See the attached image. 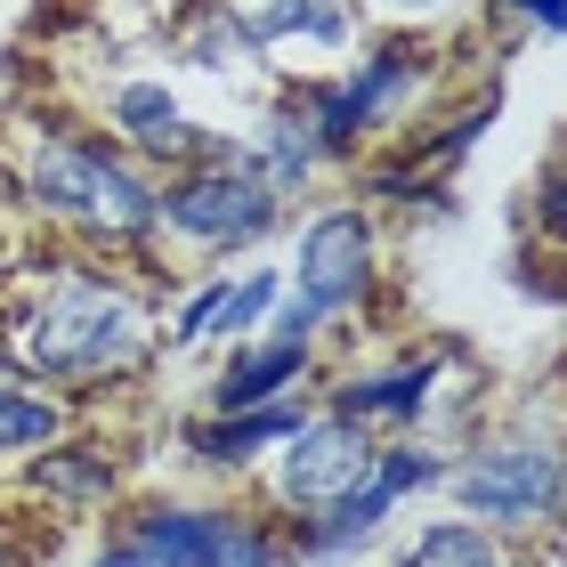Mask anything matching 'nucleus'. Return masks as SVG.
<instances>
[{
    "instance_id": "f257e3e1",
    "label": "nucleus",
    "mask_w": 567,
    "mask_h": 567,
    "mask_svg": "<svg viewBox=\"0 0 567 567\" xmlns=\"http://www.w3.org/2000/svg\"><path fill=\"white\" fill-rule=\"evenodd\" d=\"M154 308L106 268L58 260L9 308V365L33 390H106L154 357Z\"/></svg>"
},
{
    "instance_id": "f03ea898",
    "label": "nucleus",
    "mask_w": 567,
    "mask_h": 567,
    "mask_svg": "<svg viewBox=\"0 0 567 567\" xmlns=\"http://www.w3.org/2000/svg\"><path fill=\"white\" fill-rule=\"evenodd\" d=\"M24 203L97 251H131L154 236V187L138 178L131 154L90 131H41L24 146Z\"/></svg>"
},
{
    "instance_id": "7ed1b4c3",
    "label": "nucleus",
    "mask_w": 567,
    "mask_h": 567,
    "mask_svg": "<svg viewBox=\"0 0 567 567\" xmlns=\"http://www.w3.org/2000/svg\"><path fill=\"white\" fill-rule=\"evenodd\" d=\"M276 219H284V195L251 171V146H236V138H219L203 163L171 171L154 187V236H171L187 251H244Z\"/></svg>"
},
{
    "instance_id": "20e7f679",
    "label": "nucleus",
    "mask_w": 567,
    "mask_h": 567,
    "mask_svg": "<svg viewBox=\"0 0 567 567\" xmlns=\"http://www.w3.org/2000/svg\"><path fill=\"white\" fill-rule=\"evenodd\" d=\"M430 73H437V49L422 33H373L341 73H332V82H308L300 90L308 122H317V146L324 154H357L365 138H381L430 90Z\"/></svg>"
},
{
    "instance_id": "39448f33",
    "label": "nucleus",
    "mask_w": 567,
    "mask_h": 567,
    "mask_svg": "<svg viewBox=\"0 0 567 567\" xmlns=\"http://www.w3.org/2000/svg\"><path fill=\"white\" fill-rule=\"evenodd\" d=\"M454 503H462V519H495V535H519V527H544L559 519V503H567V446L559 437H495V446H478V454H462L454 471Z\"/></svg>"
},
{
    "instance_id": "423d86ee",
    "label": "nucleus",
    "mask_w": 567,
    "mask_h": 567,
    "mask_svg": "<svg viewBox=\"0 0 567 567\" xmlns=\"http://www.w3.org/2000/svg\"><path fill=\"white\" fill-rule=\"evenodd\" d=\"M373 276H381V227H373V212H365V203H324V212L300 227V251H292V268H284V292L308 300L332 324V317H349V308H365Z\"/></svg>"
},
{
    "instance_id": "0eeeda50",
    "label": "nucleus",
    "mask_w": 567,
    "mask_h": 567,
    "mask_svg": "<svg viewBox=\"0 0 567 567\" xmlns=\"http://www.w3.org/2000/svg\"><path fill=\"white\" fill-rule=\"evenodd\" d=\"M373 462H381L373 430H357L341 414H308L268 462V511L276 519H317V511H332L349 486H365Z\"/></svg>"
},
{
    "instance_id": "6e6552de",
    "label": "nucleus",
    "mask_w": 567,
    "mask_h": 567,
    "mask_svg": "<svg viewBox=\"0 0 567 567\" xmlns=\"http://www.w3.org/2000/svg\"><path fill=\"white\" fill-rule=\"evenodd\" d=\"M422 486H446V454L430 446H390L365 471V486H349L332 511H317V519H300V535L284 544V559H341V551H365L381 527H390V511L405 495H422Z\"/></svg>"
},
{
    "instance_id": "1a4fd4ad",
    "label": "nucleus",
    "mask_w": 567,
    "mask_h": 567,
    "mask_svg": "<svg viewBox=\"0 0 567 567\" xmlns=\"http://www.w3.org/2000/svg\"><path fill=\"white\" fill-rule=\"evenodd\" d=\"M146 551H163L171 567H284V544L268 519L251 511H195V503H154L131 519Z\"/></svg>"
},
{
    "instance_id": "9d476101",
    "label": "nucleus",
    "mask_w": 567,
    "mask_h": 567,
    "mask_svg": "<svg viewBox=\"0 0 567 567\" xmlns=\"http://www.w3.org/2000/svg\"><path fill=\"white\" fill-rule=\"evenodd\" d=\"M106 122H114V138L131 146V154H171L178 171L203 163V154H212V138H219V131H195V122L178 114L171 82H154V73H131V82L106 90Z\"/></svg>"
},
{
    "instance_id": "9b49d317",
    "label": "nucleus",
    "mask_w": 567,
    "mask_h": 567,
    "mask_svg": "<svg viewBox=\"0 0 567 567\" xmlns=\"http://www.w3.org/2000/svg\"><path fill=\"white\" fill-rule=\"evenodd\" d=\"M276 300H284V268H251L244 284H236V276H212V284H203V292L171 317V341H178V349H195V341H236V349H244L251 332L268 324Z\"/></svg>"
},
{
    "instance_id": "f8f14e48",
    "label": "nucleus",
    "mask_w": 567,
    "mask_h": 567,
    "mask_svg": "<svg viewBox=\"0 0 567 567\" xmlns=\"http://www.w3.org/2000/svg\"><path fill=\"white\" fill-rule=\"evenodd\" d=\"M236 17V33L260 49V58H284V49H349L357 41V9L349 0H244V9H227Z\"/></svg>"
},
{
    "instance_id": "ddd939ff",
    "label": "nucleus",
    "mask_w": 567,
    "mask_h": 567,
    "mask_svg": "<svg viewBox=\"0 0 567 567\" xmlns=\"http://www.w3.org/2000/svg\"><path fill=\"white\" fill-rule=\"evenodd\" d=\"M430 390H437V365H430V357H405V365H390V373H349V381H332L324 414H341V422H357V430H405V422H422Z\"/></svg>"
},
{
    "instance_id": "4468645a",
    "label": "nucleus",
    "mask_w": 567,
    "mask_h": 567,
    "mask_svg": "<svg viewBox=\"0 0 567 567\" xmlns=\"http://www.w3.org/2000/svg\"><path fill=\"white\" fill-rule=\"evenodd\" d=\"M317 365V341H244L212 381L219 414H260V405H284L300 390V373Z\"/></svg>"
},
{
    "instance_id": "2eb2a0df",
    "label": "nucleus",
    "mask_w": 567,
    "mask_h": 567,
    "mask_svg": "<svg viewBox=\"0 0 567 567\" xmlns=\"http://www.w3.org/2000/svg\"><path fill=\"white\" fill-rule=\"evenodd\" d=\"M300 422H308V405H300V398H284V405H260V414L195 422V430H187V446H195V462H212V471H260V454H276Z\"/></svg>"
},
{
    "instance_id": "dca6fc26",
    "label": "nucleus",
    "mask_w": 567,
    "mask_h": 567,
    "mask_svg": "<svg viewBox=\"0 0 567 567\" xmlns=\"http://www.w3.org/2000/svg\"><path fill=\"white\" fill-rule=\"evenodd\" d=\"M317 163H324V146H317V122H308V106H300V97H276L268 122H260V146H251V171H260L276 195H292V187H308V178H317Z\"/></svg>"
},
{
    "instance_id": "f3484780",
    "label": "nucleus",
    "mask_w": 567,
    "mask_h": 567,
    "mask_svg": "<svg viewBox=\"0 0 567 567\" xmlns=\"http://www.w3.org/2000/svg\"><path fill=\"white\" fill-rule=\"evenodd\" d=\"M390 567H519V551H511V535L478 527V519H437Z\"/></svg>"
},
{
    "instance_id": "a211bd4d",
    "label": "nucleus",
    "mask_w": 567,
    "mask_h": 567,
    "mask_svg": "<svg viewBox=\"0 0 567 567\" xmlns=\"http://www.w3.org/2000/svg\"><path fill=\"white\" fill-rule=\"evenodd\" d=\"M114 454H97V446H41V462L33 471H24V486H33V495H49V503H106L114 495Z\"/></svg>"
},
{
    "instance_id": "6ab92c4d",
    "label": "nucleus",
    "mask_w": 567,
    "mask_h": 567,
    "mask_svg": "<svg viewBox=\"0 0 567 567\" xmlns=\"http://www.w3.org/2000/svg\"><path fill=\"white\" fill-rule=\"evenodd\" d=\"M73 430V405L33 390V381H0V462L9 454H41Z\"/></svg>"
},
{
    "instance_id": "aec40b11",
    "label": "nucleus",
    "mask_w": 567,
    "mask_h": 567,
    "mask_svg": "<svg viewBox=\"0 0 567 567\" xmlns=\"http://www.w3.org/2000/svg\"><path fill=\"white\" fill-rule=\"evenodd\" d=\"M535 227H544V236L567 251V178H551V187L535 195Z\"/></svg>"
},
{
    "instance_id": "412c9836",
    "label": "nucleus",
    "mask_w": 567,
    "mask_h": 567,
    "mask_svg": "<svg viewBox=\"0 0 567 567\" xmlns=\"http://www.w3.org/2000/svg\"><path fill=\"white\" fill-rule=\"evenodd\" d=\"M90 567H171V559H163V551H146V544H138V535H131V527H122V535H114V544H106V551H97Z\"/></svg>"
},
{
    "instance_id": "4be33fe9",
    "label": "nucleus",
    "mask_w": 567,
    "mask_h": 567,
    "mask_svg": "<svg viewBox=\"0 0 567 567\" xmlns=\"http://www.w3.org/2000/svg\"><path fill=\"white\" fill-rule=\"evenodd\" d=\"M495 9L527 17V24H544V33H567V0H495Z\"/></svg>"
},
{
    "instance_id": "5701e85b",
    "label": "nucleus",
    "mask_w": 567,
    "mask_h": 567,
    "mask_svg": "<svg viewBox=\"0 0 567 567\" xmlns=\"http://www.w3.org/2000/svg\"><path fill=\"white\" fill-rule=\"evenodd\" d=\"M398 17H430V9H446V0H390Z\"/></svg>"
}]
</instances>
